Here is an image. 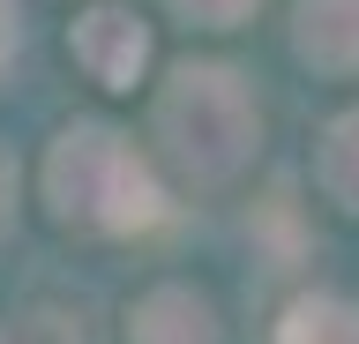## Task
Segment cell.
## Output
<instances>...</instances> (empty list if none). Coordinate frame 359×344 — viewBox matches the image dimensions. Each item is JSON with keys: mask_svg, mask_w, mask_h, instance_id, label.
<instances>
[{"mask_svg": "<svg viewBox=\"0 0 359 344\" xmlns=\"http://www.w3.org/2000/svg\"><path fill=\"white\" fill-rule=\"evenodd\" d=\"M165 128H172L180 158L195 165V172H232L240 150L255 142V113H247L240 83H232L224 68L172 75V90H165Z\"/></svg>", "mask_w": 359, "mask_h": 344, "instance_id": "cell-2", "label": "cell"}, {"mask_svg": "<svg viewBox=\"0 0 359 344\" xmlns=\"http://www.w3.org/2000/svg\"><path fill=\"white\" fill-rule=\"evenodd\" d=\"M180 8H187V15H202V23H240L255 0H180Z\"/></svg>", "mask_w": 359, "mask_h": 344, "instance_id": "cell-7", "label": "cell"}, {"mask_svg": "<svg viewBox=\"0 0 359 344\" xmlns=\"http://www.w3.org/2000/svg\"><path fill=\"white\" fill-rule=\"evenodd\" d=\"M53 195H60L67 217H90V225H150L157 217V187L142 180V165L128 158V142L105 135V128H75L53 150Z\"/></svg>", "mask_w": 359, "mask_h": 344, "instance_id": "cell-1", "label": "cell"}, {"mask_svg": "<svg viewBox=\"0 0 359 344\" xmlns=\"http://www.w3.org/2000/svg\"><path fill=\"white\" fill-rule=\"evenodd\" d=\"M75 53H83V68L97 75V83H112V90H128L150 46H142V30H135V15H120V8H97V15H83V30H75Z\"/></svg>", "mask_w": 359, "mask_h": 344, "instance_id": "cell-3", "label": "cell"}, {"mask_svg": "<svg viewBox=\"0 0 359 344\" xmlns=\"http://www.w3.org/2000/svg\"><path fill=\"white\" fill-rule=\"evenodd\" d=\"M285 344H359V307L314 299V307H299V315H292Z\"/></svg>", "mask_w": 359, "mask_h": 344, "instance_id": "cell-5", "label": "cell"}, {"mask_svg": "<svg viewBox=\"0 0 359 344\" xmlns=\"http://www.w3.org/2000/svg\"><path fill=\"white\" fill-rule=\"evenodd\" d=\"M322 180L337 187V202L359 209V113H344L330 128V150H322Z\"/></svg>", "mask_w": 359, "mask_h": 344, "instance_id": "cell-6", "label": "cell"}, {"mask_svg": "<svg viewBox=\"0 0 359 344\" xmlns=\"http://www.w3.org/2000/svg\"><path fill=\"white\" fill-rule=\"evenodd\" d=\"M299 53L322 68H359V0H299Z\"/></svg>", "mask_w": 359, "mask_h": 344, "instance_id": "cell-4", "label": "cell"}]
</instances>
